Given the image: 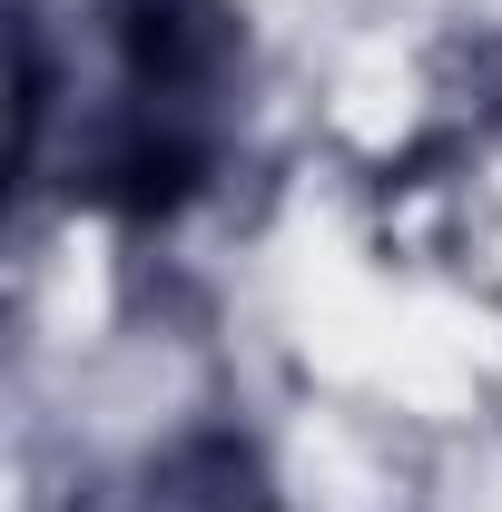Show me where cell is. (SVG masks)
<instances>
[{"mask_svg":"<svg viewBox=\"0 0 502 512\" xmlns=\"http://www.w3.org/2000/svg\"><path fill=\"white\" fill-rule=\"evenodd\" d=\"M109 40L128 99H168V109H197L237 60V20L217 0H109Z\"/></svg>","mask_w":502,"mask_h":512,"instance_id":"1","label":"cell"}]
</instances>
